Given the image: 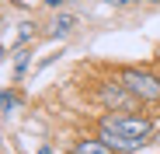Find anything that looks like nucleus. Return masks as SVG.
Wrapping results in <instances>:
<instances>
[{
  "label": "nucleus",
  "mask_w": 160,
  "mask_h": 154,
  "mask_svg": "<svg viewBox=\"0 0 160 154\" xmlns=\"http://www.w3.org/2000/svg\"><path fill=\"white\" fill-rule=\"evenodd\" d=\"M153 133V123L146 116H108L101 119V140L115 151H139Z\"/></svg>",
  "instance_id": "nucleus-1"
},
{
  "label": "nucleus",
  "mask_w": 160,
  "mask_h": 154,
  "mask_svg": "<svg viewBox=\"0 0 160 154\" xmlns=\"http://www.w3.org/2000/svg\"><path fill=\"white\" fill-rule=\"evenodd\" d=\"M118 81L136 95L139 102H157L160 98V81L150 74V70H139V67H129V70H122V77Z\"/></svg>",
  "instance_id": "nucleus-2"
},
{
  "label": "nucleus",
  "mask_w": 160,
  "mask_h": 154,
  "mask_svg": "<svg viewBox=\"0 0 160 154\" xmlns=\"http://www.w3.org/2000/svg\"><path fill=\"white\" fill-rule=\"evenodd\" d=\"M98 95H101V102H104L108 109H118V112H129L132 98H136V95H132L122 81H118V84H115V81H112V84H101V91H98Z\"/></svg>",
  "instance_id": "nucleus-3"
},
{
  "label": "nucleus",
  "mask_w": 160,
  "mask_h": 154,
  "mask_svg": "<svg viewBox=\"0 0 160 154\" xmlns=\"http://www.w3.org/2000/svg\"><path fill=\"white\" fill-rule=\"evenodd\" d=\"M73 154H115V147L104 144V140H77Z\"/></svg>",
  "instance_id": "nucleus-4"
},
{
  "label": "nucleus",
  "mask_w": 160,
  "mask_h": 154,
  "mask_svg": "<svg viewBox=\"0 0 160 154\" xmlns=\"http://www.w3.org/2000/svg\"><path fill=\"white\" fill-rule=\"evenodd\" d=\"M70 28H73V18H70V14H59V18H56V35H66Z\"/></svg>",
  "instance_id": "nucleus-5"
},
{
  "label": "nucleus",
  "mask_w": 160,
  "mask_h": 154,
  "mask_svg": "<svg viewBox=\"0 0 160 154\" xmlns=\"http://www.w3.org/2000/svg\"><path fill=\"white\" fill-rule=\"evenodd\" d=\"M18 28H21V32H18V42H28V39L35 35V21H24V25H18Z\"/></svg>",
  "instance_id": "nucleus-6"
},
{
  "label": "nucleus",
  "mask_w": 160,
  "mask_h": 154,
  "mask_svg": "<svg viewBox=\"0 0 160 154\" xmlns=\"http://www.w3.org/2000/svg\"><path fill=\"white\" fill-rule=\"evenodd\" d=\"M24 70H28V49H21V53H18V60H14V74L21 77Z\"/></svg>",
  "instance_id": "nucleus-7"
},
{
  "label": "nucleus",
  "mask_w": 160,
  "mask_h": 154,
  "mask_svg": "<svg viewBox=\"0 0 160 154\" xmlns=\"http://www.w3.org/2000/svg\"><path fill=\"white\" fill-rule=\"evenodd\" d=\"M14 105H18V98L11 91H0V109H14Z\"/></svg>",
  "instance_id": "nucleus-8"
},
{
  "label": "nucleus",
  "mask_w": 160,
  "mask_h": 154,
  "mask_svg": "<svg viewBox=\"0 0 160 154\" xmlns=\"http://www.w3.org/2000/svg\"><path fill=\"white\" fill-rule=\"evenodd\" d=\"M45 4H49V7H59V4H63V0H45Z\"/></svg>",
  "instance_id": "nucleus-9"
},
{
  "label": "nucleus",
  "mask_w": 160,
  "mask_h": 154,
  "mask_svg": "<svg viewBox=\"0 0 160 154\" xmlns=\"http://www.w3.org/2000/svg\"><path fill=\"white\" fill-rule=\"evenodd\" d=\"M108 4H118V7H122V4H132V0H108Z\"/></svg>",
  "instance_id": "nucleus-10"
},
{
  "label": "nucleus",
  "mask_w": 160,
  "mask_h": 154,
  "mask_svg": "<svg viewBox=\"0 0 160 154\" xmlns=\"http://www.w3.org/2000/svg\"><path fill=\"white\" fill-rule=\"evenodd\" d=\"M38 154H52V147H38Z\"/></svg>",
  "instance_id": "nucleus-11"
},
{
  "label": "nucleus",
  "mask_w": 160,
  "mask_h": 154,
  "mask_svg": "<svg viewBox=\"0 0 160 154\" xmlns=\"http://www.w3.org/2000/svg\"><path fill=\"white\" fill-rule=\"evenodd\" d=\"M14 4H18V0H14Z\"/></svg>",
  "instance_id": "nucleus-12"
}]
</instances>
